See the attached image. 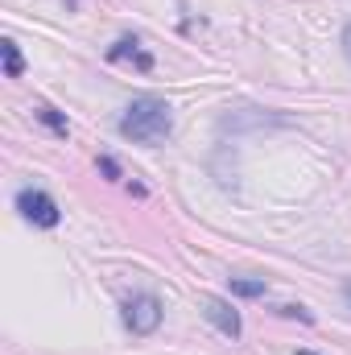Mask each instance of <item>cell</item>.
Masks as SVG:
<instances>
[{"mask_svg": "<svg viewBox=\"0 0 351 355\" xmlns=\"http://www.w3.org/2000/svg\"><path fill=\"white\" fill-rule=\"evenodd\" d=\"M170 128H174V112L162 95H137L120 116V132L137 145H162Z\"/></svg>", "mask_w": 351, "mask_h": 355, "instance_id": "cell-1", "label": "cell"}, {"mask_svg": "<svg viewBox=\"0 0 351 355\" xmlns=\"http://www.w3.org/2000/svg\"><path fill=\"white\" fill-rule=\"evenodd\" d=\"M124 327L132 335H153L162 327V302L153 293H132L124 302Z\"/></svg>", "mask_w": 351, "mask_h": 355, "instance_id": "cell-2", "label": "cell"}, {"mask_svg": "<svg viewBox=\"0 0 351 355\" xmlns=\"http://www.w3.org/2000/svg\"><path fill=\"white\" fill-rule=\"evenodd\" d=\"M17 211H21L29 223H37V227H54V223H58V202H54L46 190H21V194H17Z\"/></svg>", "mask_w": 351, "mask_h": 355, "instance_id": "cell-3", "label": "cell"}, {"mask_svg": "<svg viewBox=\"0 0 351 355\" xmlns=\"http://www.w3.org/2000/svg\"><path fill=\"white\" fill-rule=\"evenodd\" d=\"M203 314H207V318L228 335V339H236V335H240V314L232 310V302H223V297H211V293H207V297H203Z\"/></svg>", "mask_w": 351, "mask_h": 355, "instance_id": "cell-4", "label": "cell"}, {"mask_svg": "<svg viewBox=\"0 0 351 355\" xmlns=\"http://www.w3.org/2000/svg\"><path fill=\"white\" fill-rule=\"evenodd\" d=\"M108 58H112V62H124V58H132L141 71H149V67H153V58H149V54H141V42H137V37H120V42L108 50Z\"/></svg>", "mask_w": 351, "mask_h": 355, "instance_id": "cell-5", "label": "cell"}, {"mask_svg": "<svg viewBox=\"0 0 351 355\" xmlns=\"http://www.w3.org/2000/svg\"><path fill=\"white\" fill-rule=\"evenodd\" d=\"M0 54H4V75H8V79H17V75L25 71V62H21V50H17V42H8V37H4V42H0Z\"/></svg>", "mask_w": 351, "mask_h": 355, "instance_id": "cell-6", "label": "cell"}, {"mask_svg": "<svg viewBox=\"0 0 351 355\" xmlns=\"http://www.w3.org/2000/svg\"><path fill=\"white\" fill-rule=\"evenodd\" d=\"M232 293H240V297H261V293H264V281H248V277H232Z\"/></svg>", "mask_w": 351, "mask_h": 355, "instance_id": "cell-7", "label": "cell"}, {"mask_svg": "<svg viewBox=\"0 0 351 355\" xmlns=\"http://www.w3.org/2000/svg\"><path fill=\"white\" fill-rule=\"evenodd\" d=\"M37 120H46V124H50V128H54L58 137H67V120H62V116H58L54 107H37Z\"/></svg>", "mask_w": 351, "mask_h": 355, "instance_id": "cell-8", "label": "cell"}, {"mask_svg": "<svg viewBox=\"0 0 351 355\" xmlns=\"http://www.w3.org/2000/svg\"><path fill=\"white\" fill-rule=\"evenodd\" d=\"M99 166H103V174H108V178H116V174H120V170H116V162H112V157H103V162H99Z\"/></svg>", "mask_w": 351, "mask_h": 355, "instance_id": "cell-9", "label": "cell"}, {"mask_svg": "<svg viewBox=\"0 0 351 355\" xmlns=\"http://www.w3.org/2000/svg\"><path fill=\"white\" fill-rule=\"evenodd\" d=\"M343 54H348V62H351V21H348V29H343Z\"/></svg>", "mask_w": 351, "mask_h": 355, "instance_id": "cell-10", "label": "cell"}, {"mask_svg": "<svg viewBox=\"0 0 351 355\" xmlns=\"http://www.w3.org/2000/svg\"><path fill=\"white\" fill-rule=\"evenodd\" d=\"M343 293H348V302H351V281H348V285H343Z\"/></svg>", "mask_w": 351, "mask_h": 355, "instance_id": "cell-11", "label": "cell"}, {"mask_svg": "<svg viewBox=\"0 0 351 355\" xmlns=\"http://www.w3.org/2000/svg\"><path fill=\"white\" fill-rule=\"evenodd\" d=\"M298 355H314V352H298Z\"/></svg>", "mask_w": 351, "mask_h": 355, "instance_id": "cell-12", "label": "cell"}]
</instances>
